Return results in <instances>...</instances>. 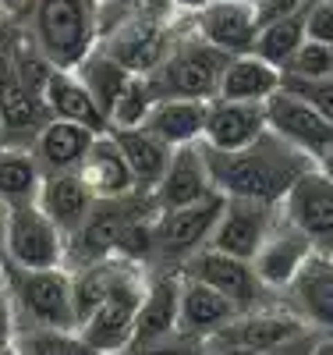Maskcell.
Here are the masks:
<instances>
[{"instance_id": "37", "label": "cell", "mask_w": 333, "mask_h": 355, "mask_svg": "<svg viewBox=\"0 0 333 355\" xmlns=\"http://www.w3.org/2000/svg\"><path fill=\"white\" fill-rule=\"evenodd\" d=\"M319 341H323L319 334H305V338L280 345V348H213L209 345V355H312V348Z\"/></svg>"}, {"instance_id": "25", "label": "cell", "mask_w": 333, "mask_h": 355, "mask_svg": "<svg viewBox=\"0 0 333 355\" xmlns=\"http://www.w3.org/2000/svg\"><path fill=\"white\" fill-rule=\"evenodd\" d=\"M110 135L117 139L120 153H125V160L132 167L135 192H149V196H153L156 185L163 182L167 167H170L174 150H170L167 142H160L153 132H145V128H117Z\"/></svg>"}, {"instance_id": "36", "label": "cell", "mask_w": 333, "mask_h": 355, "mask_svg": "<svg viewBox=\"0 0 333 355\" xmlns=\"http://www.w3.org/2000/svg\"><path fill=\"white\" fill-rule=\"evenodd\" d=\"M305 40L333 46V0H309L305 4Z\"/></svg>"}, {"instance_id": "23", "label": "cell", "mask_w": 333, "mask_h": 355, "mask_svg": "<svg viewBox=\"0 0 333 355\" xmlns=\"http://www.w3.org/2000/svg\"><path fill=\"white\" fill-rule=\"evenodd\" d=\"M78 174H82V182L93 189L96 199H125V196L135 192L132 167H128L125 153H120V146H117V139L110 132L93 139Z\"/></svg>"}, {"instance_id": "18", "label": "cell", "mask_w": 333, "mask_h": 355, "mask_svg": "<svg viewBox=\"0 0 333 355\" xmlns=\"http://www.w3.org/2000/svg\"><path fill=\"white\" fill-rule=\"evenodd\" d=\"M209 196H217V185H213V174H209L202 142L174 150L163 182L153 192L156 206L160 210H177V206H192V202H202Z\"/></svg>"}, {"instance_id": "41", "label": "cell", "mask_w": 333, "mask_h": 355, "mask_svg": "<svg viewBox=\"0 0 333 355\" xmlns=\"http://www.w3.org/2000/svg\"><path fill=\"white\" fill-rule=\"evenodd\" d=\"M8 214H11V206L0 199V263H4V239H8Z\"/></svg>"}, {"instance_id": "12", "label": "cell", "mask_w": 333, "mask_h": 355, "mask_svg": "<svg viewBox=\"0 0 333 355\" xmlns=\"http://www.w3.org/2000/svg\"><path fill=\"white\" fill-rule=\"evenodd\" d=\"M280 302L305 320L312 334L333 338V256L312 252L287 291H280Z\"/></svg>"}, {"instance_id": "45", "label": "cell", "mask_w": 333, "mask_h": 355, "mask_svg": "<svg viewBox=\"0 0 333 355\" xmlns=\"http://www.w3.org/2000/svg\"><path fill=\"white\" fill-rule=\"evenodd\" d=\"M234 4H255V0H234Z\"/></svg>"}, {"instance_id": "38", "label": "cell", "mask_w": 333, "mask_h": 355, "mask_svg": "<svg viewBox=\"0 0 333 355\" xmlns=\"http://www.w3.org/2000/svg\"><path fill=\"white\" fill-rule=\"evenodd\" d=\"M305 4L309 0H255V18H259V25H266L273 18H284L298 8H305Z\"/></svg>"}, {"instance_id": "15", "label": "cell", "mask_w": 333, "mask_h": 355, "mask_svg": "<svg viewBox=\"0 0 333 355\" xmlns=\"http://www.w3.org/2000/svg\"><path fill=\"white\" fill-rule=\"evenodd\" d=\"M177 316H181V270H149V284L142 295L135 334H132L128 348L174 338Z\"/></svg>"}, {"instance_id": "29", "label": "cell", "mask_w": 333, "mask_h": 355, "mask_svg": "<svg viewBox=\"0 0 333 355\" xmlns=\"http://www.w3.org/2000/svg\"><path fill=\"white\" fill-rule=\"evenodd\" d=\"M75 75L85 82V89H89V93H93L96 96V103L103 107V114L110 117V110H114V103H117V96L120 93H125V89H128V82L135 78L125 64H117L114 61V57L110 53H103L100 46L93 50V53H89L85 57V61L75 68Z\"/></svg>"}, {"instance_id": "11", "label": "cell", "mask_w": 333, "mask_h": 355, "mask_svg": "<svg viewBox=\"0 0 333 355\" xmlns=\"http://www.w3.org/2000/svg\"><path fill=\"white\" fill-rule=\"evenodd\" d=\"M305 334H312L305 327V320L277 299L262 309L241 313L231 327H224L209 345L213 348H280V345H291Z\"/></svg>"}, {"instance_id": "24", "label": "cell", "mask_w": 333, "mask_h": 355, "mask_svg": "<svg viewBox=\"0 0 333 355\" xmlns=\"http://www.w3.org/2000/svg\"><path fill=\"white\" fill-rule=\"evenodd\" d=\"M96 132H89L75 121H50L39 139L33 142V160L39 167V174H68V171H78L89 146H93Z\"/></svg>"}, {"instance_id": "16", "label": "cell", "mask_w": 333, "mask_h": 355, "mask_svg": "<svg viewBox=\"0 0 333 355\" xmlns=\"http://www.w3.org/2000/svg\"><path fill=\"white\" fill-rule=\"evenodd\" d=\"M50 121H53V114H50L46 100L8 71L4 85H0V135H4V146H11V150H33V142L39 139V132Z\"/></svg>"}, {"instance_id": "20", "label": "cell", "mask_w": 333, "mask_h": 355, "mask_svg": "<svg viewBox=\"0 0 333 355\" xmlns=\"http://www.w3.org/2000/svg\"><path fill=\"white\" fill-rule=\"evenodd\" d=\"M312 252H316V245L284 217V220L277 224V231L266 239V245L259 249V256L252 259V266H255V274L262 277V284L273 291V295H280V291H287V284L298 277L301 266L309 263Z\"/></svg>"}, {"instance_id": "27", "label": "cell", "mask_w": 333, "mask_h": 355, "mask_svg": "<svg viewBox=\"0 0 333 355\" xmlns=\"http://www.w3.org/2000/svg\"><path fill=\"white\" fill-rule=\"evenodd\" d=\"M284 71L273 68L269 61L255 53L231 57V64L224 68L220 78V96L217 100H245V103H266L273 93H280Z\"/></svg>"}, {"instance_id": "8", "label": "cell", "mask_w": 333, "mask_h": 355, "mask_svg": "<svg viewBox=\"0 0 333 355\" xmlns=\"http://www.w3.org/2000/svg\"><path fill=\"white\" fill-rule=\"evenodd\" d=\"M185 277H195L209 288H217L224 299H231L241 313H252V309H262L269 302H277L280 295H273L262 277L255 274V266L249 259H237V256H227L213 245L199 249L195 256H188V263L181 266Z\"/></svg>"}, {"instance_id": "31", "label": "cell", "mask_w": 333, "mask_h": 355, "mask_svg": "<svg viewBox=\"0 0 333 355\" xmlns=\"http://www.w3.org/2000/svg\"><path fill=\"white\" fill-rule=\"evenodd\" d=\"M15 348L21 355H100L78 331H57V327L18 331Z\"/></svg>"}, {"instance_id": "39", "label": "cell", "mask_w": 333, "mask_h": 355, "mask_svg": "<svg viewBox=\"0 0 333 355\" xmlns=\"http://www.w3.org/2000/svg\"><path fill=\"white\" fill-rule=\"evenodd\" d=\"M15 334H18L15 309H11V299H8L4 284H0V348H4V345H15Z\"/></svg>"}, {"instance_id": "26", "label": "cell", "mask_w": 333, "mask_h": 355, "mask_svg": "<svg viewBox=\"0 0 333 355\" xmlns=\"http://www.w3.org/2000/svg\"><path fill=\"white\" fill-rule=\"evenodd\" d=\"M209 103H213V100H209ZM209 103H202V100H156L142 128L153 132L160 142H167L170 150L202 142Z\"/></svg>"}, {"instance_id": "30", "label": "cell", "mask_w": 333, "mask_h": 355, "mask_svg": "<svg viewBox=\"0 0 333 355\" xmlns=\"http://www.w3.org/2000/svg\"><path fill=\"white\" fill-rule=\"evenodd\" d=\"M39 185H43V174L33 160V150H11V146H4L0 150V199L8 206L36 202Z\"/></svg>"}, {"instance_id": "5", "label": "cell", "mask_w": 333, "mask_h": 355, "mask_svg": "<svg viewBox=\"0 0 333 355\" xmlns=\"http://www.w3.org/2000/svg\"><path fill=\"white\" fill-rule=\"evenodd\" d=\"M145 284H149V266L132 263V259H117V270H114L107 295L100 299V306L78 323V334L100 355H125L128 352Z\"/></svg>"}, {"instance_id": "43", "label": "cell", "mask_w": 333, "mask_h": 355, "mask_svg": "<svg viewBox=\"0 0 333 355\" xmlns=\"http://www.w3.org/2000/svg\"><path fill=\"white\" fill-rule=\"evenodd\" d=\"M312 355H333V338H323V341L312 348Z\"/></svg>"}, {"instance_id": "7", "label": "cell", "mask_w": 333, "mask_h": 355, "mask_svg": "<svg viewBox=\"0 0 333 355\" xmlns=\"http://www.w3.org/2000/svg\"><path fill=\"white\" fill-rule=\"evenodd\" d=\"M4 263L28 266V270L68 266V234L39 210V202L11 206L8 239H4Z\"/></svg>"}, {"instance_id": "10", "label": "cell", "mask_w": 333, "mask_h": 355, "mask_svg": "<svg viewBox=\"0 0 333 355\" xmlns=\"http://www.w3.org/2000/svg\"><path fill=\"white\" fill-rule=\"evenodd\" d=\"M284 217L316 245L333 256V182L319 171H305L284 196Z\"/></svg>"}, {"instance_id": "22", "label": "cell", "mask_w": 333, "mask_h": 355, "mask_svg": "<svg viewBox=\"0 0 333 355\" xmlns=\"http://www.w3.org/2000/svg\"><path fill=\"white\" fill-rule=\"evenodd\" d=\"M36 202L64 234H75L85 224V217L93 214L96 196L82 182L78 171H68V174H46L43 185H39Z\"/></svg>"}, {"instance_id": "19", "label": "cell", "mask_w": 333, "mask_h": 355, "mask_svg": "<svg viewBox=\"0 0 333 355\" xmlns=\"http://www.w3.org/2000/svg\"><path fill=\"white\" fill-rule=\"evenodd\" d=\"M237 316H241V309L231 299H224L217 288L181 274V316H177L181 334L199 338V341H213Z\"/></svg>"}, {"instance_id": "21", "label": "cell", "mask_w": 333, "mask_h": 355, "mask_svg": "<svg viewBox=\"0 0 333 355\" xmlns=\"http://www.w3.org/2000/svg\"><path fill=\"white\" fill-rule=\"evenodd\" d=\"M43 100L53 114V121H75L89 132H110V117L103 114V107L96 103V96L85 89V82L75 75V71H64V68H53L50 78H46V89H43Z\"/></svg>"}, {"instance_id": "40", "label": "cell", "mask_w": 333, "mask_h": 355, "mask_svg": "<svg viewBox=\"0 0 333 355\" xmlns=\"http://www.w3.org/2000/svg\"><path fill=\"white\" fill-rule=\"evenodd\" d=\"M163 4H167L174 15H188V18H192L195 11H202V8L209 4V0H163Z\"/></svg>"}, {"instance_id": "1", "label": "cell", "mask_w": 333, "mask_h": 355, "mask_svg": "<svg viewBox=\"0 0 333 355\" xmlns=\"http://www.w3.org/2000/svg\"><path fill=\"white\" fill-rule=\"evenodd\" d=\"M202 153L213 174V185L227 199H255V202H284L291 185L316 164L280 139L273 128L259 135L245 150H209L202 142Z\"/></svg>"}, {"instance_id": "17", "label": "cell", "mask_w": 333, "mask_h": 355, "mask_svg": "<svg viewBox=\"0 0 333 355\" xmlns=\"http://www.w3.org/2000/svg\"><path fill=\"white\" fill-rule=\"evenodd\" d=\"M269 132L266 103H245V100H213L206 114L202 142L209 150H245L259 135Z\"/></svg>"}, {"instance_id": "4", "label": "cell", "mask_w": 333, "mask_h": 355, "mask_svg": "<svg viewBox=\"0 0 333 355\" xmlns=\"http://www.w3.org/2000/svg\"><path fill=\"white\" fill-rule=\"evenodd\" d=\"M227 64H231V57L224 50H217L213 43H206L188 21V28L177 36V43L163 57V64L145 78L153 85L156 100H202V103H209L220 96V78H224Z\"/></svg>"}, {"instance_id": "42", "label": "cell", "mask_w": 333, "mask_h": 355, "mask_svg": "<svg viewBox=\"0 0 333 355\" xmlns=\"http://www.w3.org/2000/svg\"><path fill=\"white\" fill-rule=\"evenodd\" d=\"M316 167H319V171H323V174L330 178V182H333V150H330V153H326V157H323V160H319Z\"/></svg>"}, {"instance_id": "46", "label": "cell", "mask_w": 333, "mask_h": 355, "mask_svg": "<svg viewBox=\"0 0 333 355\" xmlns=\"http://www.w3.org/2000/svg\"><path fill=\"white\" fill-rule=\"evenodd\" d=\"M96 4H100V8H103V4H114V0H96Z\"/></svg>"}, {"instance_id": "6", "label": "cell", "mask_w": 333, "mask_h": 355, "mask_svg": "<svg viewBox=\"0 0 333 355\" xmlns=\"http://www.w3.org/2000/svg\"><path fill=\"white\" fill-rule=\"evenodd\" d=\"M227 196H209L192 206H177V210H160L153 220V263L149 270H181L199 249L209 245L213 227L224 214Z\"/></svg>"}, {"instance_id": "34", "label": "cell", "mask_w": 333, "mask_h": 355, "mask_svg": "<svg viewBox=\"0 0 333 355\" xmlns=\"http://www.w3.org/2000/svg\"><path fill=\"white\" fill-rule=\"evenodd\" d=\"M284 93L298 96L301 103H309L319 117L333 125V78H287L284 75Z\"/></svg>"}, {"instance_id": "32", "label": "cell", "mask_w": 333, "mask_h": 355, "mask_svg": "<svg viewBox=\"0 0 333 355\" xmlns=\"http://www.w3.org/2000/svg\"><path fill=\"white\" fill-rule=\"evenodd\" d=\"M153 103H156V93H153V85H149V78L135 75L125 93L117 96L114 110H110V132H117V128H142L149 110H153Z\"/></svg>"}, {"instance_id": "13", "label": "cell", "mask_w": 333, "mask_h": 355, "mask_svg": "<svg viewBox=\"0 0 333 355\" xmlns=\"http://www.w3.org/2000/svg\"><path fill=\"white\" fill-rule=\"evenodd\" d=\"M266 117H269V128L280 139H287L291 146H298L312 164H319L333 150V125L326 117H319L309 103L284 93V89L266 100Z\"/></svg>"}, {"instance_id": "33", "label": "cell", "mask_w": 333, "mask_h": 355, "mask_svg": "<svg viewBox=\"0 0 333 355\" xmlns=\"http://www.w3.org/2000/svg\"><path fill=\"white\" fill-rule=\"evenodd\" d=\"M287 78H333V46L305 40L284 68Z\"/></svg>"}, {"instance_id": "48", "label": "cell", "mask_w": 333, "mask_h": 355, "mask_svg": "<svg viewBox=\"0 0 333 355\" xmlns=\"http://www.w3.org/2000/svg\"><path fill=\"white\" fill-rule=\"evenodd\" d=\"M0 266H4V263H0Z\"/></svg>"}, {"instance_id": "9", "label": "cell", "mask_w": 333, "mask_h": 355, "mask_svg": "<svg viewBox=\"0 0 333 355\" xmlns=\"http://www.w3.org/2000/svg\"><path fill=\"white\" fill-rule=\"evenodd\" d=\"M284 220V202H255V199H227L224 214L213 227L209 245L237 256V259H255L259 249L266 245V239L277 231V224Z\"/></svg>"}, {"instance_id": "35", "label": "cell", "mask_w": 333, "mask_h": 355, "mask_svg": "<svg viewBox=\"0 0 333 355\" xmlns=\"http://www.w3.org/2000/svg\"><path fill=\"white\" fill-rule=\"evenodd\" d=\"M125 355H209V341H199V338H188V334H174V338H163V341H153V345H138V348H128Z\"/></svg>"}, {"instance_id": "14", "label": "cell", "mask_w": 333, "mask_h": 355, "mask_svg": "<svg viewBox=\"0 0 333 355\" xmlns=\"http://www.w3.org/2000/svg\"><path fill=\"white\" fill-rule=\"evenodd\" d=\"M192 28L213 43L217 50H224L227 57H241L252 53L255 46V33H259V18H255V4H234V0H209L202 11L192 15Z\"/></svg>"}, {"instance_id": "3", "label": "cell", "mask_w": 333, "mask_h": 355, "mask_svg": "<svg viewBox=\"0 0 333 355\" xmlns=\"http://www.w3.org/2000/svg\"><path fill=\"white\" fill-rule=\"evenodd\" d=\"M0 284H4L18 331L57 327V331H78L75 313V284L68 266H50V270H28V266L4 263L0 266Z\"/></svg>"}, {"instance_id": "2", "label": "cell", "mask_w": 333, "mask_h": 355, "mask_svg": "<svg viewBox=\"0 0 333 355\" xmlns=\"http://www.w3.org/2000/svg\"><path fill=\"white\" fill-rule=\"evenodd\" d=\"M25 33L53 68L75 71L100 46L96 0H28Z\"/></svg>"}, {"instance_id": "44", "label": "cell", "mask_w": 333, "mask_h": 355, "mask_svg": "<svg viewBox=\"0 0 333 355\" xmlns=\"http://www.w3.org/2000/svg\"><path fill=\"white\" fill-rule=\"evenodd\" d=\"M0 355H21V352H18L15 345H4V348H0Z\"/></svg>"}, {"instance_id": "28", "label": "cell", "mask_w": 333, "mask_h": 355, "mask_svg": "<svg viewBox=\"0 0 333 355\" xmlns=\"http://www.w3.org/2000/svg\"><path fill=\"white\" fill-rule=\"evenodd\" d=\"M301 43H305V8H298V11H291L284 18H273V21L259 25L252 53L284 71Z\"/></svg>"}, {"instance_id": "47", "label": "cell", "mask_w": 333, "mask_h": 355, "mask_svg": "<svg viewBox=\"0 0 333 355\" xmlns=\"http://www.w3.org/2000/svg\"><path fill=\"white\" fill-rule=\"evenodd\" d=\"M4 18H8V11H0V25H4Z\"/></svg>"}]
</instances>
